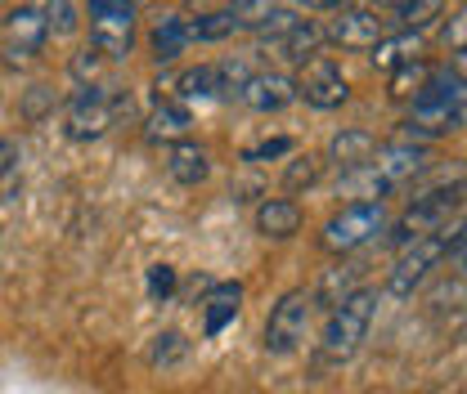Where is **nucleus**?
<instances>
[{"mask_svg": "<svg viewBox=\"0 0 467 394\" xmlns=\"http://www.w3.org/2000/svg\"><path fill=\"white\" fill-rule=\"evenodd\" d=\"M373 314H378V291L373 287H359L342 305H333L328 323L319 332V363H347L350 354L364 345V337H368Z\"/></svg>", "mask_w": 467, "mask_h": 394, "instance_id": "nucleus-1", "label": "nucleus"}, {"mask_svg": "<svg viewBox=\"0 0 467 394\" xmlns=\"http://www.w3.org/2000/svg\"><path fill=\"white\" fill-rule=\"evenodd\" d=\"M382 228H387V207H382V202H350V207H342V211L324 225L319 247L333 251V256H350V251L368 247Z\"/></svg>", "mask_w": 467, "mask_h": 394, "instance_id": "nucleus-2", "label": "nucleus"}, {"mask_svg": "<svg viewBox=\"0 0 467 394\" xmlns=\"http://www.w3.org/2000/svg\"><path fill=\"white\" fill-rule=\"evenodd\" d=\"M310 318H315V296L306 287L279 296V305L265 318V349L270 354H296L310 337Z\"/></svg>", "mask_w": 467, "mask_h": 394, "instance_id": "nucleus-3", "label": "nucleus"}, {"mask_svg": "<svg viewBox=\"0 0 467 394\" xmlns=\"http://www.w3.org/2000/svg\"><path fill=\"white\" fill-rule=\"evenodd\" d=\"M463 193H467V184H450V188H436V193L418 197L405 216L391 225V242H396V247H409L413 237H427V233L445 228V220L463 207Z\"/></svg>", "mask_w": 467, "mask_h": 394, "instance_id": "nucleus-4", "label": "nucleus"}, {"mask_svg": "<svg viewBox=\"0 0 467 394\" xmlns=\"http://www.w3.org/2000/svg\"><path fill=\"white\" fill-rule=\"evenodd\" d=\"M450 256V228H436V233H427V237H413L409 242V251L396 260V269L387 274V291L391 296H413V287H422V278L441 265Z\"/></svg>", "mask_w": 467, "mask_h": 394, "instance_id": "nucleus-5", "label": "nucleus"}, {"mask_svg": "<svg viewBox=\"0 0 467 394\" xmlns=\"http://www.w3.org/2000/svg\"><path fill=\"white\" fill-rule=\"evenodd\" d=\"M90 45L104 58H126L135 45V5L130 0H90Z\"/></svg>", "mask_w": 467, "mask_h": 394, "instance_id": "nucleus-6", "label": "nucleus"}, {"mask_svg": "<svg viewBox=\"0 0 467 394\" xmlns=\"http://www.w3.org/2000/svg\"><path fill=\"white\" fill-rule=\"evenodd\" d=\"M109 126H113V90H104V86H81V90L67 99V135H72L77 144L99 139Z\"/></svg>", "mask_w": 467, "mask_h": 394, "instance_id": "nucleus-7", "label": "nucleus"}, {"mask_svg": "<svg viewBox=\"0 0 467 394\" xmlns=\"http://www.w3.org/2000/svg\"><path fill=\"white\" fill-rule=\"evenodd\" d=\"M296 99H306V104L319 108V113L342 108L350 99V86H347V76H342V67H337L333 58H310V63H301Z\"/></svg>", "mask_w": 467, "mask_h": 394, "instance_id": "nucleus-8", "label": "nucleus"}, {"mask_svg": "<svg viewBox=\"0 0 467 394\" xmlns=\"http://www.w3.org/2000/svg\"><path fill=\"white\" fill-rule=\"evenodd\" d=\"M364 167L373 170L378 179H382V188L391 193V188H400L409 184L413 175H422L427 170V144H387V148H378V157H368Z\"/></svg>", "mask_w": 467, "mask_h": 394, "instance_id": "nucleus-9", "label": "nucleus"}, {"mask_svg": "<svg viewBox=\"0 0 467 394\" xmlns=\"http://www.w3.org/2000/svg\"><path fill=\"white\" fill-rule=\"evenodd\" d=\"M46 41H50V27H46L41 9H32V5L9 9V18H5V55L14 58V63L36 58Z\"/></svg>", "mask_w": 467, "mask_h": 394, "instance_id": "nucleus-10", "label": "nucleus"}, {"mask_svg": "<svg viewBox=\"0 0 467 394\" xmlns=\"http://www.w3.org/2000/svg\"><path fill=\"white\" fill-rule=\"evenodd\" d=\"M234 99L247 104L252 113H284L292 99H296V81L284 76V72H252V76L238 86Z\"/></svg>", "mask_w": 467, "mask_h": 394, "instance_id": "nucleus-11", "label": "nucleus"}, {"mask_svg": "<svg viewBox=\"0 0 467 394\" xmlns=\"http://www.w3.org/2000/svg\"><path fill=\"white\" fill-rule=\"evenodd\" d=\"M324 36L337 41V45H347V50H373L387 32H382V18H378L373 9H342V14L324 27Z\"/></svg>", "mask_w": 467, "mask_h": 394, "instance_id": "nucleus-12", "label": "nucleus"}, {"mask_svg": "<svg viewBox=\"0 0 467 394\" xmlns=\"http://www.w3.org/2000/svg\"><path fill=\"white\" fill-rule=\"evenodd\" d=\"M167 170H171L175 184L193 188V184H202V179L212 175V157H207V148H202V144L180 139V144H171V153H167Z\"/></svg>", "mask_w": 467, "mask_h": 394, "instance_id": "nucleus-13", "label": "nucleus"}, {"mask_svg": "<svg viewBox=\"0 0 467 394\" xmlns=\"http://www.w3.org/2000/svg\"><path fill=\"white\" fill-rule=\"evenodd\" d=\"M373 153H378V139H373V130H359V126L337 130V135H333V144H328V157H333L342 170L364 167Z\"/></svg>", "mask_w": 467, "mask_h": 394, "instance_id": "nucleus-14", "label": "nucleus"}, {"mask_svg": "<svg viewBox=\"0 0 467 394\" xmlns=\"http://www.w3.org/2000/svg\"><path fill=\"white\" fill-rule=\"evenodd\" d=\"M256 228H261V237H292L301 228V207L288 197H265L256 207Z\"/></svg>", "mask_w": 467, "mask_h": 394, "instance_id": "nucleus-15", "label": "nucleus"}, {"mask_svg": "<svg viewBox=\"0 0 467 394\" xmlns=\"http://www.w3.org/2000/svg\"><path fill=\"white\" fill-rule=\"evenodd\" d=\"M189 50V18L184 14H162L153 23V58L158 63H171Z\"/></svg>", "mask_w": 467, "mask_h": 394, "instance_id": "nucleus-16", "label": "nucleus"}, {"mask_svg": "<svg viewBox=\"0 0 467 394\" xmlns=\"http://www.w3.org/2000/svg\"><path fill=\"white\" fill-rule=\"evenodd\" d=\"M193 116L184 104H171V99H158L153 113H149V139H167V144H180L189 135Z\"/></svg>", "mask_w": 467, "mask_h": 394, "instance_id": "nucleus-17", "label": "nucleus"}, {"mask_svg": "<svg viewBox=\"0 0 467 394\" xmlns=\"http://www.w3.org/2000/svg\"><path fill=\"white\" fill-rule=\"evenodd\" d=\"M355 282H359V265L337 260V265H333V269L319 278V287H315L310 296H315V305H328V309H333V305H342L347 296H355V291H359Z\"/></svg>", "mask_w": 467, "mask_h": 394, "instance_id": "nucleus-18", "label": "nucleus"}, {"mask_svg": "<svg viewBox=\"0 0 467 394\" xmlns=\"http://www.w3.org/2000/svg\"><path fill=\"white\" fill-rule=\"evenodd\" d=\"M422 55V41H418V32H400V36H382L378 45H373V63L382 67V72H396V67H409V63H418Z\"/></svg>", "mask_w": 467, "mask_h": 394, "instance_id": "nucleus-19", "label": "nucleus"}, {"mask_svg": "<svg viewBox=\"0 0 467 394\" xmlns=\"http://www.w3.org/2000/svg\"><path fill=\"white\" fill-rule=\"evenodd\" d=\"M238 300H243V287L238 282H221V287H212V296H207V337H221L225 332V323L238 318Z\"/></svg>", "mask_w": 467, "mask_h": 394, "instance_id": "nucleus-20", "label": "nucleus"}, {"mask_svg": "<svg viewBox=\"0 0 467 394\" xmlns=\"http://www.w3.org/2000/svg\"><path fill=\"white\" fill-rule=\"evenodd\" d=\"M319 45H324V27H319V23H310V18H301L284 41H275V50L288 58V63H310Z\"/></svg>", "mask_w": 467, "mask_h": 394, "instance_id": "nucleus-21", "label": "nucleus"}, {"mask_svg": "<svg viewBox=\"0 0 467 394\" xmlns=\"http://www.w3.org/2000/svg\"><path fill=\"white\" fill-rule=\"evenodd\" d=\"M175 86H180V95H184V99H216V95H225V81H221V67H216V63L189 67Z\"/></svg>", "mask_w": 467, "mask_h": 394, "instance_id": "nucleus-22", "label": "nucleus"}, {"mask_svg": "<svg viewBox=\"0 0 467 394\" xmlns=\"http://www.w3.org/2000/svg\"><path fill=\"white\" fill-rule=\"evenodd\" d=\"M238 32V23H234L230 9H216V14H198V18H189V41H225Z\"/></svg>", "mask_w": 467, "mask_h": 394, "instance_id": "nucleus-23", "label": "nucleus"}, {"mask_svg": "<svg viewBox=\"0 0 467 394\" xmlns=\"http://www.w3.org/2000/svg\"><path fill=\"white\" fill-rule=\"evenodd\" d=\"M441 14H445V0H405V5H400V27H405V32H422V27H431Z\"/></svg>", "mask_w": 467, "mask_h": 394, "instance_id": "nucleus-24", "label": "nucleus"}, {"mask_svg": "<svg viewBox=\"0 0 467 394\" xmlns=\"http://www.w3.org/2000/svg\"><path fill=\"white\" fill-rule=\"evenodd\" d=\"M184 354H189L184 332H162V337L153 340V349H149V363L153 368H175V363H184Z\"/></svg>", "mask_w": 467, "mask_h": 394, "instance_id": "nucleus-25", "label": "nucleus"}, {"mask_svg": "<svg viewBox=\"0 0 467 394\" xmlns=\"http://www.w3.org/2000/svg\"><path fill=\"white\" fill-rule=\"evenodd\" d=\"M319 184V157L306 153V157H292L288 170H284V188L288 193H301V188H315Z\"/></svg>", "mask_w": 467, "mask_h": 394, "instance_id": "nucleus-26", "label": "nucleus"}, {"mask_svg": "<svg viewBox=\"0 0 467 394\" xmlns=\"http://www.w3.org/2000/svg\"><path fill=\"white\" fill-rule=\"evenodd\" d=\"M41 18H46V27H50L55 36H72V32H77V9H72V0H46V5H41Z\"/></svg>", "mask_w": 467, "mask_h": 394, "instance_id": "nucleus-27", "label": "nucleus"}, {"mask_svg": "<svg viewBox=\"0 0 467 394\" xmlns=\"http://www.w3.org/2000/svg\"><path fill=\"white\" fill-rule=\"evenodd\" d=\"M67 67H72V76H77L81 86H99V72H104V55H99L95 45H86V50H77V55H72V63H67Z\"/></svg>", "mask_w": 467, "mask_h": 394, "instance_id": "nucleus-28", "label": "nucleus"}, {"mask_svg": "<svg viewBox=\"0 0 467 394\" xmlns=\"http://www.w3.org/2000/svg\"><path fill=\"white\" fill-rule=\"evenodd\" d=\"M296 23H301V18H296L292 9H279V5H275V9H270V14L256 23V36H265V41H284Z\"/></svg>", "mask_w": 467, "mask_h": 394, "instance_id": "nucleus-29", "label": "nucleus"}, {"mask_svg": "<svg viewBox=\"0 0 467 394\" xmlns=\"http://www.w3.org/2000/svg\"><path fill=\"white\" fill-rule=\"evenodd\" d=\"M270 9H275V0H230L234 23H238V27H252V32H256V23H261Z\"/></svg>", "mask_w": 467, "mask_h": 394, "instance_id": "nucleus-30", "label": "nucleus"}, {"mask_svg": "<svg viewBox=\"0 0 467 394\" xmlns=\"http://www.w3.org/2000/svg\"><path fill=\"white\" fill-rule=\"evenodd\" d=\"M422 81H427V67H422V63L396 67V72H391V86H396L391 95H400V99H405V95H418V90H422Z\"/></svg>", "mask_w": 467, "mask_h": 394, "instance_id": "nucleus-31", "label": "nucleus"}, {"mask_svg": "<svg viewBox=\"0 0 467 394\" xmlns=\"http://www.w3.org/2000/svg\"><path fill=\"white\" fill-rule=\"evenodd\" d=\"M292 153V139H265V144H252L247 153H243V162H275V157H288Z\"/></svg>", "mask_w": 467, "mask_h": 394, "instance_id": "nucleus-32", "label": "nucleus"}, {"mask_svg": "<svg viewBox=\"0 0 467 394\" xmlns=\"http://www.w3.org/2000/svg\"><path fill=\"white\" fill-rule=\"evenodd\" d=\"M149 291H153L158 300H167V296H171L175 291V269L171 265H153V269H149Z\"/></svg>", "mask_w": 467, "mask_h": 394, "instance_id": "nucleus-33", "label": "nucleus"}, {"mask_svg": "<svg viewBox=\"0 0 467 394\" xmlns=\"http://www.w3.org/2000/svg\"><path fill=\"white\" fill-rule=\"evenodd\" d=\"M9 170H18V144L0 135V179H5Z\"/></svg>", "mask_w": 467, "mask_h": 394, "instance_id": "nucleus-34", "label": "nucleus"}, {"mask_svg": "<svg viewBox=\"0 0 467 394\" xmlns=\"http://www.w3.org/2000/svg\"><path fill=\"white\" fill-rule=\"evenodd\" d=\"M445 41L459 50V45H467V14H459V18H450L445 23Z\"/></svg>", "mask_w": 467, "mask_h": 394, "instance_id": "nucleus-35", "label": "nucleus"}, {"mask_svg": "<svg viewBox=\"0 0 467 394\" xmlns=\"http://www.w3.org/2000/svg\"><path fill=\"white\" fill-rule=\"evenodd\" d=\"M46 99H50V90H46V86H36V90L27 95V104H23V113H27V116H41V108H46Z\"/></svg>", "mask_w": 467, "mask_h": 394, "instance_id": "nucleus-36", "label": "nucleus"}, {"mask_svg": "<svg viewBox=\"0 0 467 394\" xmlns=\"http://www.w3.org/2000/svg\"><path fill=\"white\" fill-rule=\"evenodd\" d=\"M454 76L467 86V45H459V50H454Z\"/></svg>", "mask_w": 467, "mask_h": 394, "instance_id": "nucleus-37", "label": "nucleus"}, {"mask_svg": "<svg viewBox=\"0 0 467 394\" xmlns=\"http://www.w3.org/2000/svg\"><path fill=\"white\" fill-rule=\"evenodd\" d=\"M301 5H306V9H337L342 0H301Z\"/></svg>", "mask_w": 467, "mask_h": 394, "instance_id": "nucleus-38", "label": "nucleus"}, {"mask_svg": "<svg viewBox=\"0 0 467 394\" xmlns=\"http://www.w3.org/2000/svg\"><path fill=\"white\" fill-rule=\"evenodd\" d=\"M387 5H396V9H400V5H405V0H387Z\"/></svg>", "mask_w": 467, "mask_h": 394, "instance_id": "nucleus-39", "label": "nucleus"}, {"mask_svg": "<svg viewBox=\"0 0 467 394\" xmlns=\"http://www.w3.org/2000/svg\"><path fill=\"white\" fill-rule=\"evenodd\" d=\"M459 260H463V269H467V251H463V256H459Z\"/></svg>", "mask_w": 467, "mask_h": 394, "instance_id": "nucleus-40", "label": "nucleus"}, {"mask_svg": "<svg viewBox=\"0 0 467 394\" xmlns=\"http://www.w3.org/2000/svg\"><path fill=\"white\" fill-rule=\"evenodd\" d=\"M130 5H140V0H130Z\"/></svg>", "mask_w": 467, "mask_h": 394, "instance_id": "nucleus-41", "label": "nucleus"}]
</instances>
